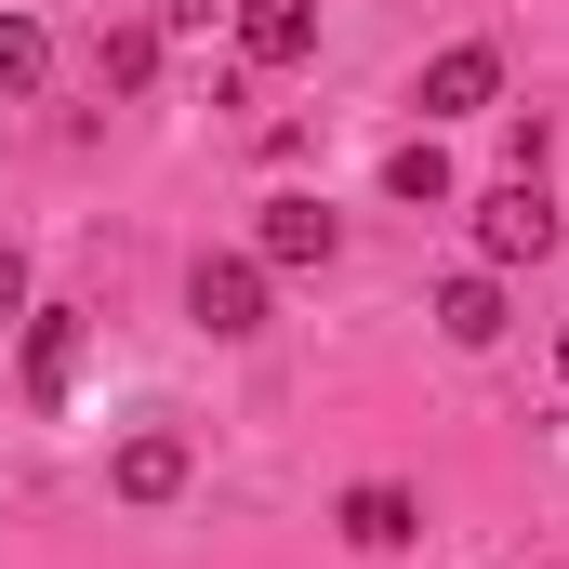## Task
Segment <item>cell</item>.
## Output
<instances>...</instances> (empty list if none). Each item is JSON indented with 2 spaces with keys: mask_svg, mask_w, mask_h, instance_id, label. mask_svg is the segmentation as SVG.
Listing matches in <instances>:
<instances>
[{
  "mask_svg": "<svg viewBox=\"0 0 569 569\" xmlns=\"http://www.w3.org/2000/svg\"><path fill=\"white\" fill-rule=\"evenodd\" d=\"M40 80H53V27L40 13H0V107H27Z\"/></svg>",
  "mask_w": 569,
  "mask_h": 569,
  "instance_id": "obj_10",
  "label": "cell"
},
{
  "mask_svg": "<svg viewBox=\"0 0 569 569\" xmlns=\"http://www.w3.org/2000/svg\"><path fill=\"white\" fill-rule=\"evenodd\" d=\"M557 252V212H543V172H503L477 199V266H543Z\"/></svg>",
  "mask_w": 569,
  "mask_h": 569,
  "instance_id": "obj_2",
  "label": "cell"
},
{
  "mask_svg": "<svg viewBox=\"0 0 569 569\" xmlns=\"http://www.w3.org/2000/svg\"><path fill=\"white\" fill-rule=\"evenodd\" d=\"M80 371V305H27V398H67Z\"/></svg>",
  "mask_w": 569,
  "mask_h": 569,
  "instance_id": "obj_8",
  "label": "cell"
},
{
  "mask_svg": "<svg viewBox=\"0 0 569 569\" xmlns=\"http://www.w3.org/2000/svg\"><path fill=\"white\" fill-rule=\"evenodd\" d=\"M385 199H411V212H450V159H437V133H411L398 159H385Z\"/></svg>",
  "mask_w": 569,
  "mask_h": 569,
  "instance_id": "obj_11",
  "label": "cell"
},
{
  "mask_svg": "<svg viewBox=\"0 0 569 569\" xmlns=\"http://www.w3.org/2000/svg\"><path fill=\"white\" fill-rule=\"evenodd\" d=\"M490 93H503V53H490V40H450V53L425 67V93H411V107H425V120H477Z\"/></svg>",
  "mask_w": 569,
  "mask_h": 569,
  "instance_id": "obj_5",
  "label": "cell"
},
{
  "mask_svg": "<svg viewBox=\"0 0 569 569\" xmlns=\"http://www.w3.org/2000/svg\"><path fill=\"white\" fill-rule=\"evenodd\" d=\"M331 252H345L331 199H305V186H279V199L252 212V266H331Z\"/></svg>",
  "mask_w": 569,
  "mask_h": 569,
  "instance_id": "obj_3",
  "label": "cell"
},
{
  "mask_svg": "<svg viewBox=\"0 0 569 569\" xmlns=\"http://www.w3.org/2000/svg\"><path fill=\"white\" fill-rule=\"evenodd\" d=\"M266 279H279V266H252V252H199V266H186V318H199L212 345H252V331H266Z\"/></svg>",
  "mask_w": 569,
  "mask_h": 569,
  "instance_id": "obj_1",
  "label": "cell"
},
{
  "mask_svg": "<svg viewBox=\"0 0 569 569\" xmlns=\"http://www.w3.org/2000/svg\"><path fill=\"white\" fill-rule=\"evenodd\" d=\"M557 385H569V331H557Z\"/></svg>",
  "mask_w": 569,
  "mask_h": 569,
  "instance_id": "obj_15",
  "label": "cell"
},
{
  "mask_svg": "<svg viewBox=\"0 0 569 569\" xmlns=\"http://www.w3.org/2000/svg\"><path fill=\"white\" fill-rule=\"evenodd\" d=\"M437 331L477 358V345H503V266H477V279H450L437 291Z\"/></svg>",
  "mask_w": 569,
  "mask_h": 569,
  "instance_id": "obj_9",
  "label": "cell"
},
{
  "mask_svg": "<svg viewBox=\"0 0 569 569\" xmlns=\"http://www.w3.org/2000/svg\"><path fill=\"white\" fill-rule=\"evenodd\" d=\"M239 67H318V0H226Z\"/></svg>",
  "mask_w": 569,
  "mask_h": 569,
  "instance_id": "obj_4",
  "label": "cell"
},
{
  "mask_svg": "<svg viewBox=\"0 0 569 569\" xmlns=\"http://www.w3.org/2000/svg\"><path fill=\"white\" fill-rule=\"evenodd\" d=\"M93 67H107V93H146V80H159V27H107Z\"/></svg>",
  "mask_w": 569,
  "mask_h": 569,
  "instance_id": "obj_12",
  "label": "cell"
},
{
  "mask_svg": "<svg viewBox=\"0 0 569 569\" xmlns=\"http://www.w3.org/2000/svg\"><path fill=\"white\" fill-rule=\"evenodd\" d=\"M186 477H199V450H186V437H120V463H107V490H120V503H172V490H186Z\"/></svg>",
  "mask_w": 569,
  "mask_h": 569,
  "instance_id": "obj_6",
  "label": "cell"
},
{
  "mask_svg": "<svg viewBox=\"0 0 569 569\" xmlns=\"http://www.w3.org/2000/svg\"><path fill=\"white\" fill-rule=\"evenodd\" d=\"M212 13H226V0H159V40H199Z\"/></svg>",
  "mask_w": 569,
  "mask_h": 569,
  "instance_id": "obj_13",
  "label": "cell"
},
{
  "mask_svg": "<svg viewBox=\"0 0 569 569\" xmlns=\"http://www.w3.org/2000/svg\"><path fill=\"white\" fill-rule=\"evenodd\" d=\"M411 530H425V503H411L398 477H358V490H345V543H358V557H398Z\"/></svg>",
  "mask_w": 569,
  "mask_h": 569,
  "instance_id": "obj_7",
  "label": "cell"
},
{
  "mask_svg": "<svg viewBox=\"0 0 569 569\" xmlns=\"http://www.w3.org/2000/svg\"><path fill=\"white\" fill-rule=\"evenodd\" d=\"M13 318H27V252L0 239V331H13Z\"/></svg>",
  "mask_w": 569,
  "mask_h": 569,
  "instance_id": "obj_14",
  "label": "cell"
}]
</instances>
